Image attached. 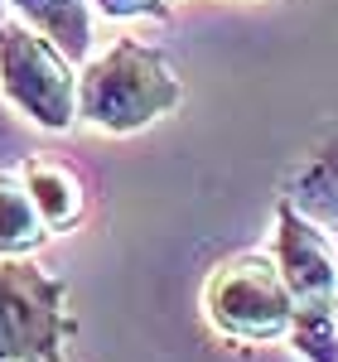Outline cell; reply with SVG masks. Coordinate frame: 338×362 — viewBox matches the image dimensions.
<instances>
[{
    "label": "cell",
    "mask_w": 338,
    "mask_h": 362,
    "mask_svg": "<svg viewBox=\"0 0 338 362\" xmlns=\"http://www.w3.org/2000/svg\"><path fill=\"white\" fill-rule=\"evenodd\" d=\"M97 15L107 20H169V0H92Z\"/></svg>",
    "instance_id": "cell-10"
},
{
    "label": "cell",
    "mask_w": 338,
    "mask_h": 362,
    "mask_svg": "<svg viewBox=\"0 0 338 362\" xmlns=\"http://www.w3.org/2000/svg\"><path fill=\"white\" fill-rule=\"evenodd\" d=\"M290 314H295V295L271 251L227 256L203 280V319L227 343H252V348L281 343L290 334Z\"/></svg>",
    "instance_id": "cell-4"
},
{
    "label": "cell",
    "mask_w": 338,
    "mask_h": 362,
    "mask_svg": "<svg viewBox=\"0 0 338 362\" xmlns=\"http://www.w3.org/2000/svg\"><path fill=\"white\" fill-rule=\"evenodd\" d=\"M20 179H25L29 198H34V208H39V218L49 232H73V227L83 223L87 213V189L83 179H78V169L58 165L49 155H29L20 160Z\"/></svg>",
    "instance_id": "cell-6"
},
{
    "label": "cell",
    "mask_w": 338,
    "mask_h": 362,
    "mask_svg": "<svg viewBox=\"0 0 338 362\" xmlns=\"http://www.w3.org/2000/svg\"><path fill=\"white\" fill-rule=\"evenodd\" d=\"M285 198L300 213H310L314 223L334 227L338 223V145L314 150L310 160L285 179Z\"/></svg>",
    "instance_id": "cell-9"
},
{
    "label": "cell",
    "mask_w": 338,
    "mask_h": 362,
    "mask_svg": "<svg viewBox=\"0 0 338 362\" xmlns=\"http://www.w3.org/2000/svg\"><path fill=\"white\" fill-rule=\"evenodd\" d=\"M271 256H276L285 285H290V295H295V309L338 305L334 237L324 232V223H314L310 213H300L285 194H281V203H276V237H271Z\"/></svg>",
    "instance_id": "cell-5"
},
{
    "label": "cell",
    "mask_w": 338,
    "mask_h": 362,
    "mask_svg": "<svg viewBox=\"0 0 338 362\" xmlns=\"http://www.w3.org/2000/svg\"><path fill=\"white\" fill-rule=\"evenodd\" d=\"M49 237L20 169H0V256H34Z\"/></svg>",
    "instance_id": "cell-8"
},
{
    "label": "cell",
    "mask_w": 338,
    "mask_h": 362,
    "mask_svg": "<svg viewBox=\"0 0 338 362\" xmlns=\"http://www.w3.org/2000/svg\"><path fill=\"white\" fill-rule=\"evenodd\" d=\"M0 102L29 126L63 136L78 126V68L20 15L0 20Z\"/></svg>",
    "instance_id": "cell-2"
},
{
    "label": "cell",
    "mask_w": 338,
    "mask_h": 362,
    "mask_svg": "<svg viewBox=\"0 0 338 362\" xmlns=\"http://www.w3.org/2000/svg\"><path fill=\"white\" fill-rule=\"evenodd\" d=\"M73 338L68 280L29 256H0V362H68Z\"/></svg>",
    "instance_id": "cell-3"
},
{
    "label": "cell",
    "mask_w": 338,
    "mask_h": 362,
    "mask_svg": "<svg viewBox=\"0 0 338 362\" xmlns=\"http://www.w3.org/2000/svg\"><path fill=\"white\" fill-rule=\"evenodd\" d=\"M329 237H334V256H338V223H334V227H329Z\"/></svg>",
    "instance_id": "cell-11"
},
{
    "label": "cell",
    "mask_w": 338,
    "mask_h": 362,
    "mask_svg": "<svg viewBox=\"0 0 338 362\" xmlns=\"http://www.w3.org/2000/svg\"><path fill=\"white\" fill-rule=\"evenodd\" d=\"M5 5L25 25L49 34L73 63L92 54V0H5Z\"/></svg>",
    "instance_id": "cell-7"
},
{
    "label": "cell",
    "mask_w": 338,
    "mask_h": 362,
    "mask_svg": "<svg viewBox=\"0 0 338 362\" xmlns=\"http://www.w3.org/2000/svg\"><path fill=\"white\" fill-rule=\"evenodd\" d=\"M184 83L160 49L141 39H116L87 58L78 73V121L102 136H136L179 112Z\"/></svg>",
    "instance_id": "cell-1"
},
{
    "label": "cell",
    "mask_w": 338,
    "mask_h": 362,
    "mask_svg": "<svg viewBox=\"0 0 338 362\" xmlns=\"http://www.w3.org/2000/svg\"><path fill=\"white\" fill-rule=\"evenodd\" d=\"M5 10H10V5H5V0H0V20H5Z\"/></svg>",
    "instance_id": "cell-12"
}]
</instances>
